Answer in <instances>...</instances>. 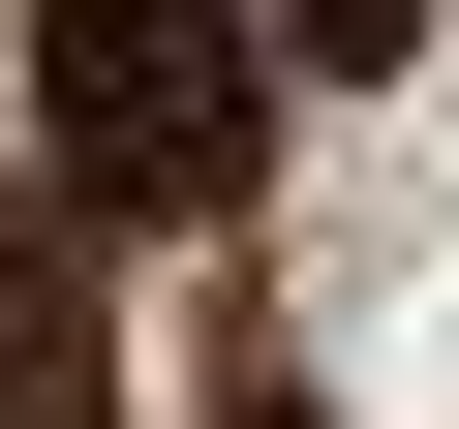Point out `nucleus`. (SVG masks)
<instances>
[{"label": "nucleus", "instance_id": "nucleus-3", "mask_svg": "<svg viewBox=\"0 0 459 429\" xmlns=\"http://www.w3.org/2000/svg\"><path fill=\"white\" fill-rule=\"evenodd\" d=\"M276 62H429V0H276Z\"/></svg>", "mask_w": 459, "mask_h": 429}, {"label": "nucleus", "instance_id": "nucleus-2", "mask_svg": "<svg viewBox=\"0 0 459 429\" xmlns=\"http://www.w3.org/2000/svg\"><path fill=\"white\" fill-rule=\"evenodd\" d=\"M0 429H123V368H92V214H62V184H0Z\"/></svg>", "mask_w": 459, "mask_h": 429}, {"label": "nucleus", "instance_id": "nucleus-1", "mask_svg": "<svg viewBox=\"0 0 459 429\" xmlns=\"http://www.w3.org/2000/svg\"><path fill=\"white\" fill-rule=\"evenodd\" d=\"M31 184L62 214H246L276 184V0H31Z\"/></svg>", "mask_w": 459, "mask_h": 429}, {"label": "nucleus", "instance_id": "nucleus-4", "mask_svg": "<svg viewBox=\"0 0 459 429\" xmlns=\"http://www.w3.org/2000/svg\"><path fill=\"white\" fill-rule=\"evenodd\" d=\"M214 429H307V398H276V368H246V398H214Z\"/></svg>", "mask_w": 459, "mask_h": 429}]
</instances>
